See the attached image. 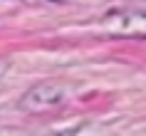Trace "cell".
Returning <instances> with one entry per match:
<instances>
[{
	"instance_id": "1",
	"label": "cell",
	"mask_w": 146,
	"mask_h": 136,
	"mask_svg": "<svg viewBox=\"0 0 146 136\" xmlns=\"http://www.w3.org/2000/svg\"><path fill=\"white\" fill-rule=\"evenodd\" d=\"M64 102V89L54 82H42L35 84L32 89H27L20 99V109L30 114H42L50 111V109H57V106Z\"/></svg>"
},
{
	"instance_id": "2",
	"label": "cell",
	"mask_w": 146,
	"mask_h": 136,
	"mask_svg": "<svg viewBox=\"0 0 146 136\" xmlns=\"http://www.w3.org/2000/svg\"><path fill=\"white\" fill-rule=\"evenodd\" d=\"M146 27V15H121L119 17V30L121 32H139Z\"/></svg>"
},
{
	"instance_id": "3",
	"label": "cell",
	"mask_w": 146,
	"mask_h": 136,
	"mask_svg": "<svg viewBox=\"0 0 146 136\" xmlns=\"http://www.w3.org/2000/svg\"><path fill=\"white\" fill-rule=\"evenodd\" d=\"M8 67H10V62H8V60H3V57H0V79L5 77V72H8Z\"/></svg>"
}]
</instances>
